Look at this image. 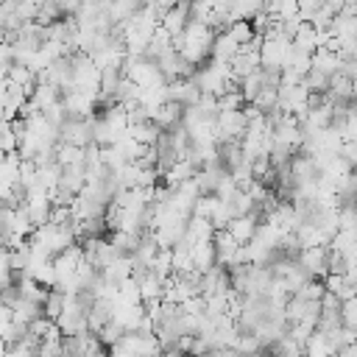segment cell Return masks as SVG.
<instances>
[{"mask_svg":"<svg viewBox=\"0 0 357 357\" xmlns=\"http://www.w3.org/2000/svg\"><path fill=\"white\" fill-rule=\"evenodd\" d=\"M296 262L301 265V271L315 279V282H324L329 276V245H310V248H301Z\"/></svg>","mask_w":357,"mask_h":357,"instance_id":"6da1fadb","label":"cell"},{"mask_svg":"<svg viewBox=\"0 0 357 357\" xmlns=\"http://www.w3.org/2000/svg\"><path fill=\"white\" fill-rule=\"evenodd\" d=\"M59 137H61V145H75V148H89L95 145V137H92V117H70L61 128H59Z\"/></svg>","mask_w":357,"mask_h":357,"instance_id":"7a4b0ae2","label":"cell"},{"mask_svg":"<svg viewBox=\"0 0 357 357\" xmlns=\"http://www.w3.org/2000/svg\"><path fill=\"white\" fill-rule=\"evenodd\" d=\"M262 212L259 209H254V212H248V215H243V218H234L223 231H229V237L234 240V243H240V245H248L251 240H254V234H257V229L262 226Z\"/></svg>","mask_w":357,"mask_h":357,"instance_id":"3957f363","label":"cell"},{"mask_svg":"<svg viewBox=\"0 0 357 357\" xmlns=\"http://www.w3.org/2000/svg\"><path fill=\"white\" fill-rule=\"evenodd\" d=\"M190 20H192V14H190V3H170V8L165 11V17H162L159 25L176 39V36L184 33V28H187Z\"/></svg>","mask_w":357,"mask_h":357,"instance_id":"277c9868","label":"cell"},{"mask_svg":"<svg viewBox=\"0 0 357 357\" xmlns=\"http://www.w3.org/2000/svg\"><path fill=\"white\" fill-rule=\"evenodd\" d=\"M31 106L36 109V112H47V109H53L56 103H61V89H56V86H50V84H36L33 89H31Z\"/></svg>","mask_w":357,"mask_h":357,"instance_id":"5b68a950","label":"cell"},{"mask_svg":"<svg viewBox=\"0 0 357 357\" xmlns=\"http://www.w3.org/2000/svg\"><path fill=\"white\" fill-rule=\"evenodd\" d=\"M240 53V45L226 33V31H220V33H215V45H212V59L215 61H220V64H231V59Z\"/></svg>","mask_w":357,"mask_h":357,"instance_id":"8992f818","label":"cell"},{"mask_svg":"<svg viewBox=\"0 0 357 357\" xmlns=\"http://www.w3.org/2000/svg\"><path fill=\"white\" fill-rule=\"evenodd\" d=\"M340 318H343V329H349L357 337V296L340 304Z\"/></svg>","mask_w":357,"mask_h":357,"instance_id":"52a82bcc","label":"cell"}]
</instances>
